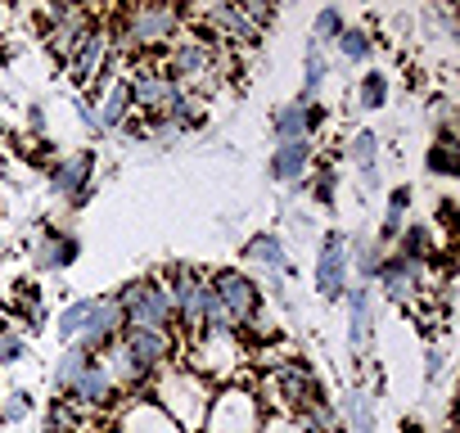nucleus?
<instances>
[{"label": "nucleus", "instance_id": "obj_13", "mask_svg": "<svg viewBox=\"0 0 460 433\" xmlns=\"http://www.w3.org/2000/svg\"><path fill=\"white\" fill-rule=\"evenodd\" d=\"M122 343H127V352H131L149 375H158V370H167V366H181V343H176V334H158V330H122Z\"/></svg>", "mask_w": 460, "mask_h": 433}, {"label": "nucleus", "instance_id": "obj_31", "mask_svg": "<svg viewBox=\"0 0 460 433\" xmlns=\"http://www.w3.org/2000/svg\"><path fill=\"white\" fill-rule=\"evenodd\" d=\"M86 312H91V298H73V303H64V312L55 316V334H59L64 348L77 343V334H82V325H86Z\"/></svg>", "mask_w": 460, "mask_h": 433}, {"label": "nucleus", "instance_id": "obj_28", "mask_svg": "<svg viewBox=\"0 0 460 433\" xmlns=\"http://www.w3.org/2000/svg\"><path fill=\"white\" fill-rule=\"evenodd\" d=\"M348 262H357V276H361V285H370V280L384 271V262H388V249H379L375 240H348Z\"/></svg>", "mask_w": 460, "mask_h": 433}, {"label": "nucleus", "instance_id": "obj_36", "mask_svg": "<svg viewBox=\"0 0 460 433\" xmlns=\"http://www.w3.org/2000/svg\"><path fill=\"white\" fill-rule=\"evenodd\" d=\"M438 226L447 231V244H451V231H456V203H451V199L438 203Z\"/></svg>", "mask_w": 460, "mask_h": 433}, {"label": "nucleus", "instance_id": "obj_40", "mask_svg": "<svg viewBox=\"0 0 460 433\" xmlns=\"http://www.w3.org/2000/svg\"><path fill=\"white\" fill-rule=\"evenodd\" d=\"M0 393H5V388H0Z\"/></svg>", "mask_w": 460, "mask_h": 433}, {"label": "nucleus", "instance_id": "obj_32", "mask_svg": "<svg viewBox=\"0 0 460 433\" xmlns=\"http://www.w3.org/2000/svg\"><path fill=\"white\" fill-rule=\"evenodd\" d=\"M37 411V397H32V388H5L0 393V424H23L28 415Z\"/></svg>", "mask_w": 460, "mask_h": 433}, {"label": "nucleus", "instance_id": "obj_8", "mask_svg": "<svg viewBox=\"0 0 460 433\" xmlns=\"http://www.w3.org/2000/svg\"><path fill=\"white\" fill-rule=\"evenodd\" d=\"M348 271H352V262H348V231L334 226V231H325L321 244H316V271H312L316 298L339 303L343 289H348Z\"/></svg>", "mask_w": 460, "mask_h": 433}, {"label": "nucleus", "instance_id": "obj_25", "mask_svg": "<svg viewBox=\"0 0 460 433\" xmlns=\"http://www.w3.org/2000/svg\"><path fill=\"white\" fill-rule=\"evenodd\" d=\"M271 131H276V145L285 140H307V100H289L271 113Z\"/></svg>", "mask_w": 460, "mask_h": 433}, {"label": "nucleus", "instance_id": "obj_26", "mask_svg": "<svg viewBox=\"0 0 460 433\" xmlns=\"http://www.w3.org/2000/svg\"><path fill=\"white\" fill-rule=\"evenodd\" d=\"M325 82H330V59H325L321 46L307 41V50H303V91H298V100H321Z\"/></svg>", "mask_w": 460, "mask_h": 433}, {"label": "nucleus", "instance_id": "obj_37", "mask_svg": "<svg viewBox=\"0 0 460 433\" xmlns=\"http://www.w3.org/2000/svg\"><path fill=\"white\" fill-rule=\"evenodd\" d=\"M424 361H429V366H424V379H438V375H442V352H438V348H429V357H424Z\"/></svg>", "mask_w": 460, "mask_h": 433}, {"label": "nucleus", "instance_id": "obj_20", "mask_svg": "<svg viewBox=\"0 0 460 433\" xmlns=\"http://www.w3.org/2000/svg\"><path fill=\"white\" fill-rule=\"evenodd\" d=\"M393 258H402L411 267H429L433 262V231H429V222H406V231L393 244Z\"/></svg>", "mask_w": 460, "mask_h": 433}, {"label": "nucleus", "instance_id": "obj_38", "mask_svg": "<svg viewBox=\"0 0 460 433\" xmlns=\"http://www.w3.org/2000/svg\"><path fill=\"white\" fill-rule=\"evenodd\" d=\"M28 127H32L37 136L46 131V113H41V104H28Z\"/></svg>", "mask_w": 460, "mask_h": 433}, {"label": "nucleus", "instance_id": "obj_23", "mask_svg": "<svg viewBox=\"0 0 460 433\" xmlns=\"http://www.w3.org/2000/svg\"><path fill=\"white\" fill-rule=\"evenodd\" d=\"M424 167H429L433 176H442V181H451V176L460 172V145H456V127H438V140H433V149L424 154Z\"/></svg>", "mask_w": 460, "mask_h": 433}, {"label": "nucleus", "instance_id": "obj_19", "mask_svg": "<svg viewBox=\"0 0 460 433\" xmlns=\"http://www.w3.org/2000/svg\"><path fill=\"white\" fill-rule=\"evenodd\" d=\"M158 122H167L172 131H194V127H203L208 122V100H199V95H185V91H176L172 100H167V109L158 113Z\"/></svg>", "mask_w": 460, "mask_h": 433}, {"label": "nucleus", "instance_id": "obj_14", "mask_svg": "<svg viewBox=\"0 0 460 433\" xmlns=\"http://www.w3.org/2000/svg\"><path fill=\"white\" fill-rule=\"evenodd\" d=\"M312 163H316V145H312V140H285V145L271 149L267 176H271L276 185H303V176L312 172Z\"/></svg>", "mask_w": 460, "mask_h": 433}, {"label": "nucleus", "instance_id": "obj_21", "mask_svg": "<svg viewBox=\"0 0 460 433\" xmlns=\"http://www.w3.org/2000/svg\"><path fill=\"white\" fill-rule=\"evenodd\" d=\"M406 212H411V185H397L388 194V203H384V216H379V235H375L379 249L397 244V235L406 231Z\"/></svg>", "mask_w": 460, "mask_h": 433}, {"label": "nucleus", "instance_id": "obj_7", "mask_svg": "<svg viewBox=\"0 0 460 433\" xmlns=\"http://www.w3.org/2000/svg\"><path fill=\"white\" fill-rule=\"evenodd\" d=\"M113 64H118L113 28H109V23H91L86 37H82V46L73 50V59H68L64 68H68V82H73L77 91H91V86L104 77V68H113Z\"/></svg>", "mask_w": 460, "mask_h": 433}, {"label": "nucleus", "instance_id": "obj_10", "mask_svg": "<svg viewBox=\"0 0 460 433\" xmlns=\"http://www.w3.org/2000/svg\"><path fill=\"white\" fill-rule=\"evenodd\" d=\"M113 433H181V429L149 393H140V397H122L113 406Z\"/></svg>", "mask_w": 460, "mask_h": 433}, {"label": "nucleus", "instance_id": "obj_1", "mask_svg": "<svg viewBox=\"0 0 460 433\" xmlns=\"http://www.w3.org/2000/svg\"><path fill=\"white\" fill-rule=\"evenodd\" d=\"M181 32H185V10H176V5H136V10L118 14L113 46L122 55H131V59H145V55H163Z\"/></svg>", "mask_w": 460, "mask_h": 433}, {"label": "nucleus", "instance_id": "obj_17", "mask_svg": "<svg viewBox=\"0 0 460 433\" xmlns=\"http://www.w3.org/2000/svg\"><path fill=\"white\" fill-rule=\"evenodd\" d=\"M343 307H348V352L361 357L370 348V330H375V321H370V307H375L370 285H348L343 289Z\"/></svg>", "mask_w": 460, "mask_h": 433}, {"label": "nucleus", "instance_id": "obj_15", "mask_svg": "<svg viewBox=\"0 0 460 433\" xmlns=\"http://www.w3.org/2000/svg\"><path fill=\"white\" fill-rule=\"evenodd\" d=\"M82 253V240L73 231H59V226H46L37 240H32V271H64L73 267Z\"/></svg>", "mask_w": 460, "mask_h": 433}, {"label": "nucleus", "instance_id": "obj_39", "mask_svg": "<svg viewBox=\"0 0 460 433\" xmlns=\"http://www.w3.org/2000/svg\"><path fill=\"white\" fill-rule=\"evenodd\" d=\"M442 433H456V429H442Z\"/></svg>", "mask_w": 460, "mask_h": 433}, {"label": "nucleus", "instance_id": "obj_3", "mask_svg": "<svg viewBox=\"0 0 460 433\" xmlns=\"http://www.w3.org/2000/svg\"><path fill=\"white\" fill-rule=\"evenodd\" d=\"M113 298L122 307V330H158V334H172L176 330V312H172L167 285L158 276L127 280Z\"/></svg>", "mask_w": 460, "mask_h": 433}, {"label": "nucleus", "instance_id": "obj_29", "mask_svg": "<svg viewBox=\"0 0 460 433\" xmlns=\"http://www.w3.org/2000/svg\"><path fill=\"white\" fill-rule=\"evenodd\" d=\"M334 50H339L343 64H370V55H375V37H370L366 28H343L339 41H334Z\"/></svg>", "mask_w": 460, "mask_h": 433}, {"label": "nucleus", "instance_id": "obj_4", "mask_svg": "<svg viewBox=\"0 0 460 433\" xmlns=\"http://www.w3.org/2000/svg\"><path fill=\"white\" fill-rule=\"evenodd\" d=\"M262 420H267V406L253 388L226 384L221 393H212L203 433H262Z\"/></svg>", "mask_w": 460, "mask_h": 433}, {"label": "nucleus", "instance_id": "obj_9", "mask_svg": "<svg viewBox=\"0 0 460 433\" xmlns=\"http://www.w3.org/2000/svg\"><path fill=\"white\" fill-rule=\"evenodd\" d=\"M208 285H212V294H217V303L230 312V321H235V330L267 303V294H262V285L253 280V276H244L240 267H221V271H212L208 276Z\"/></svg>", "mask_w": 460, "mask_h": 433}, {"label": "nucleus", "instance_id": "obj_5", "mask_svg": "<svg viewBox=\"0 0 460 433\" xmlns=\"http://www.w3.org/2000/svg\"><path fill=\"white\" fill-rule=\"evenodd\" d=\"M240 361H244V343L235 334H190V348L181 352V366L190 375H199L203 384L235 379Z\"/></svg>", "mask_w": 460, "mask_h": 433}, {"label": "nucleus", "instance_id": "obj_30", "mask_svg": "<svg viewBox=\"0 0 460 433\" xmlns=\"http://www.w3.org/2000/svg\"><path fill=\"white\" fill-rule=\"evenodd\" d=\"M303 185L312 190V199L321 208H334V199H339V167H334V158H321L316 172H312V181H303Z\"/></svg>", "mask_w": 460, "mask_h": 433}, {"label": "nucleus", "instance_id": "obj_27", "mask_svg": "<svg viewBox=\"0 0 460 433\" xmlns=\"http://www.w3.org/2000/svg\"><path fill=\"white\" fill-rule=\"evenodd\" d=\"M388 95H393L388 73H379V68L361 73V82H357V109H361V113H379V109H388Z\"/></svg>", "mask_w": 460, "mask_h": 433}, {"label": "nucleus", "instance_id": "obj_33", "mask_svg": "<svg viewBox=\"0 0 460 433\" xmlns=\"http://www.w3.org/2000/svg\"><path fill=\"white\" fill-rule=\"evenodd\" d=\"M343 28H348V19H343V10H334V5H325V10H316V19H312V37H307V41L325 50V46H334V41H339V32H343Z\"/></svg>", "mask_w": 460, "mask_h": 433}, {"label": "nucleus", "instance_id": "obj_24", "mask_svg": "<svg viewBox=\"0 0 460 433\" xmlns=\"http://www.w3.org/2000/svg\"><path fill=\"white\" fill-rule=\"evenodd\" d=\"M86 361H91V352H82V348H64V352H59V361H55V370H50V393H55V402H64V397L73 393V384H77V375L86 370Z\"/></svg>", "mask_w": 460, "mask_h": 433}, {"label": "nucleus", "instance_id": "obj_34", "mask_svg": "<svg viewBox=\"0 0 460 433\" xmlns=\"http://www.w3.org/2000/svg\"><path fill=\"white\" fill-rule=\"evenodd\" d=\"M28 357V334L19 325H0V366H19Z\"/></svg>", "mask_w": 460, "mask_h": 433}, {"label": "nucleus", "instance_id": "obj_18", "mask_svg": "<svg viewBox=\"0 0 460 433\" xmlns=\"http://www.w3.org/2000/svg\"><path fill=\"white\" fill-rule=\"evenodd\" d=\"M343 145H348V149H343L348 163L361 172V185H366V190H379V136L361 127V131H352Z\"/></svg>", "mask_w": 460, "mask_h": 433}, {"label": "nucleus", "instance_id": "obj_11", "mask_svg": "<svg viewBox=\"0 0 460 433\" xmlns=\"http://www.w3.org/2000/svg\"><path fill=\"white\" fill-rule=\"evenodd\" d=\"M424 280H429V267H411V262H402V258H393V253H388L384 271L375 276L379 294H384L388 303H397V307H415V303L429 294Z\"/></svg>", "mask_w": 460, "mask_h": 433}, {"label": "nucleus", "instance_id": "obj_2", "mask_svg": "<svg viewBox=\"0 0 460 433\" xmlns=\"http://www.w3.org/2000/svg\"><path fill=\"white\" fill-rule=\"evenodd\" d=\"M149 397L176 420L181 433H199L203 420H208V406H212V384H203V379L190 375L185 366H167V370L154 375Z\"/></svg>", "mask_w": 460, "mask_h": 433}, {"label": "nucleus", "instance_id": "obj_12", "mask_svg": "<svg viewBox=\"0 0 460 433\" xmlns=\"http://www.w3.org/2000/svg\"><path fill=\"white\" fill-rule=\"evenodd\" d=\"M113 339H122V307H118L113 294H100V298H91L86 325H82V334H77L73 348H82V352L95 357V352H104Z\"/></svg>", "mask_w": 460, "mask_h": 433}, {"label": "nucleus", "instance_id": "obj_16", "mask_svg": "<svg viewBox=\"0 0 460 433\" xmlns=\"http://www.w3.org/2000/svg\"><path fill=\"white\" fill-rule=\"evenodd\" d=\"M244 262L258 267V271H267V276H276V280H289L294 276V258H289V249H285V240L276 231L249 235L244 240Z\"/></svg>", "mask_w": 460, "mask_h": 433}, {"label": "nucleus", "instance_id": "obj_22", "mask_svg": "<svg viewBox=\"0 0 460 433\" xmlns=\"http://www.w3.org/2000/svg\"><path fill=\"white\" fill-rule=\"evenodd\" d=\"M10 303H14V316L28 325V334H37L41 325H46V298H41V285L37 280H14V294H10Z\"/></svg>", "mask_w": 460, "mask_h": 433}, {"label": "nucleus", "instance_id": "obj_35", "mask_svg": "<svg viewBox=\"0 0 460 433\" xmlns=\"http://www.w3.org/2000/svg\"><path fill=\"white\" fill-rule=\"evenodd\" d=\"M325 122H330L325 104H321V100H307V136H316V131H321Z\"/></svg>", "mask_w": 460, "mask_h": 433}, {"label": "nucleus", "instance_id": "obj_6", "mask_svg": "<svg viewBox=\"0 0 460 433\" xmlns=\"http://www.w3.org/2000/svg\"><path fill=\"white\" fill-rule=\"evenodd\" d=\"M46 190L55 199H64L68 208H86L100 190V176H95V154L91 149H77V154H64L50 163V176H46Z\"/></svg>", "mask_w": 460, "mask_h": 433}]
</instances>
